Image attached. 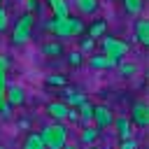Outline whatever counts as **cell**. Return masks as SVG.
<instances>
[{
	"label": "cell",
	"mask_w": 149,
	"mask_h": 149,
	"mask_svg": "<svg viewBox=\"0 0 149 149\" xmlns=\"http://www.w3.org/2000/svg\"><path fill=\"white\" fill-rule=\"evenodd\" d=\"M93 128L102 130V128H109L114 123V112L107 107V105H93Z\"/></svg>",
	"instance_id": "cell-5"
},
{
	"label": "cell",
	"mask_w": 149,
	"mask_h": 149,
	"mask_svg": "<svg viewBox=\"0 0 149 149\" xmlns=\"http://www.w3.org/2000/svg\"><path fill=\"white\" fill-rule=\"evenodd\" d=\"M86 30V37H91V40H95V37H105V30H107V21L105 19H95L88 28H84Z\"/></svg>",
	"instance_id": "cell-13"
},
{
	"label": "cell",
	"mask_w": 149,
	"mask_h": 149,
	"mask_svg": "<svg viewBox=\"0 0 149 149\" xmlns=\"http://www.w3.org/2000/svg\"><path fill=\"white\" fill-rule=\"evenodd\" d=\"M98 7H100L98 0H74V9L79 12V16H93Z\"/></svg>",
	"instance_id": "cell-11"
},
{
	"label": "cell",
	"mask_w": 149,
	"mask_h": 149,
	"mask_svg": "<svg viewBox=\"0 0 149 149\" xmlns=\"http://www.w3.org/2000/svg\"><path fill=\"white\" fill-rule=\"evenodd\" d=\"M77 112H79V121H81V126H91V121H93V105H91L88 100H84V102L77 107Z\"/></svg>",
	"instance_id": "cell-17"
},
{
	"label": "cell",
	"mask_w": 149,
	"mask_h": 149,
	"mask_svg": "<svg viewBox=\"0 0 149 149\" xmlns=\"http://www.w3.org/2000/svg\"><path fill=\"white\" fill-rule=\"evenodd\" d=\"M86 149H95V147H86Z\"/></svg>",
	"instance_id": "cell-31"
},
{
	"label": "cell",
	"mask_w": 149,
	"mask_h": 149,
	"mask_svg": "<svg viewBox=\"0 0 149 149\" xmlns=\"http://www.w3.org/2000/svg\"><path fill=\"white\" fill-rule=\"evenodd\" d=\"M0 68H2V70L9 68V61H7V56H2V54H0Z\"/></svg>",
	"instance_id": "cell-29"
},
{
	"label": "cell",
	"mask_w": 149,
	"mask_h": 149,
	"mask_svg": "<svg viewBox=\"0 0 149 149\" xmlns=\"http://www.w3.org/2000/svg\"><path fill=\"white\" fill-rule=\"evenodd\" d=\"M5 91H7V70L0 68V105L5 102Z\"/></svg>",
	"instance_id": "cell-24"
},
{
	"label": "cell",
	"mask_w": 149,
	"mask_h": 149,
	"mask_svg": "<svg viewBox=\"0 0 149 149\" xmlns=\"http://www.w3.org/2000/svg\"><path fill=\"white\" fill-rule=\"evenodd\" d=\"M5 102L9 107H21L26 102V91L19 86V84H7V91H5Z\"/></svg>",
	"instance_id": "cell-7"
},
{
	"label": "cell",
	"mask_w": 149,
	"mask_h": 149,
	"mask_svg": "<svg viewBox=\"0 0 149 149\" xmlns=\"http://www.w3.org/2000/svg\"><path fill=\"white\" fill-rule=\"evenodd\" d=\"M47 84H56V86H65V77H58V74H51V77H47Z\"/></svg>",
	"instance_id": "cell-26"
},
{
	"label": "cell",
	"mask_w": 149,
	"mask_h": 149,
	"mask_svg": "<svg viewBox=\"0 0 149 149\" xmlns=\"http://www.w3.org/2000/svg\"><path fill=\"white\" fill-rule=\"evenodd\" d=\"M7 26H9V16H7V12H5L2 7H0V33H2V30H5Z\"/></svg>",
	"instance_id": "cell-27"
},
{
	"label": "cell",
	"mask_w": 149,
	"mask_h": 149,
	"mask_svg": "<svg viewBox=\"0 0 149 149\" xmlns=\"http://www.w3.org/2000/svg\"><path fill=\"white\" fill-rule=\"evenodd\" d=\"M0 2H2V0H0Z\"/></svg>",
	"instance_id": "cell-32"
},
{
	"label": "cell",
	"mask_w": 149,
	"mask_h": 149,
	"mask_svg": "<svg viewBox=\"0 0 149 149\" xmlns=\"http://www.w3.org/2000/svg\"><path fill=\"white\" fill-rule=\"evenodd\" d=\"M84 100H86V95L79 93V91H65V93H63V102H65L68 107H79Z\"/></svg>",
	"instance_id": "cell-18"
},
{
	"label": "cell",
	"mask_w": 149,
	"mask_h": 149,
	"mask_svg": "<svg viewBox=\"0 0 149 149\" xmlns=\"http://www.w3.org/2000/svg\"><path fill=\"white\" fill-rule=\"evenodd\" d=\"M142 7H144V0H123V9H126L130 16H140Z\"/></svg>",
	"instance_id": "cell-19"
},
{
	"label": "cell",
	"mask_w": 149,
	"mask_h": 149,
	"mask_svg": "<svg viewBox=\"0 0 149 149\" xmlns=\"http://www.w3.org/2000/svg\"><path fill=\"white\" fill-rule=\"evenodd\" d=\"M93 47H95V40H91V37H81V40H79V49H77V51L86 54V51H93Z\"/></svg>",
	"instance_id": "cell-22"
},
{
	"label": "cell",
	"mask_w": 149,
	"mask_h": 149,
	"mask_svg": "<svg viewBox=\"0 0 149 149\" xmlns=\"http://www.w3.org/2000/svg\"><path fill=\"white\" fill-rule=\"evenodd\" d=\"M116 63H119V61H114V58H109V56H105V54L88 58V65H91L93 70H112V68H116Z\"/></svg>",
	"instance_id": "cell-10"
},
{
	"label": "cell",
	"mask_w": 149,
	"mask_h": 149,
	"mask_svg": "<svg viewBox=\"0 0 149 149\" xmlns=\"http://www.w3.org/2000/svg\"><path fill=\"white\" fill-rule=\"evenodd\" d=\"M84 21L77 16H65V19H49L47 21V30L56 37H79L84 33Z\"/></svg>",
	"instance_id": "cell-1"
},
{
	"label": "cell",
	"mask_w": 149,
	"mask_h": 149,
	"mask_svg": "<svg viewBox=\"0 0 149 149\" xmlns=\"http://www.w3.org/2000/svg\"><path fill=\"white\" fill-rule=\"evenodd\" d=\"M119 149H137V140H135V137H130V140H121Z\"/></svg>",
	"instance_id": "cell-25"
},
{
	"label": "cell",
	"mask_w": 149,
	"mask_h": 149,
	"mask_svg": "<svg viewBox=\"0 0 149 149\" xmlns=\"http://www.w3.org/2000/svg\"><path fill=\"white\" fill-rule=\"evenodd\" d=\"M68 112H70V107H68L63 100H54V102L47 105V114H49L56 123H63V121L68 119Z\"/></svg>",
	"instance_id": "cell-8"
},
{
	"label": "cell",
	"mask_w": 149,
	"mask_h": 149,
	"mask_svg": "<svg viewBox=\"0 0 149 149\" xmlns=\"http://www.w3.org/2000/svg\"><path fill=\"white\" fill-rule=\"evenodd\" d=\"M102 54L114 58V61H121L126 54H128V44L119 37H112V35H105L102 37Z\"/></svg>",
	"instance_id": "cell-4"
},
{
	"label": "cell",
	"mask_w": 149,
	"mask_h": 149,
	"mask_svg": "<svg viewBox=\"0 0 149 149\" xmlns=\"http://www.w3.org/2000/svg\"><path fill=\"white\" fill-rule=\"evenodd\" d=\"M47 5H49V9L54 12L56 19L70 16V5H68V0H47Z\"/></svg>",
	"instance_id": "cell-12"
},
{
	"label": "cell",
	"mask_w": 149,
	"mask_h": 149,
	"mask_svg": "<svg viewBox=\"0 0 149 149\" xmlns=\"http://www.w3.org/2000/svg\"><path fill=\"white\" fill-rule=\"evenodd\" d=\"M98 135H100V130L93 128V126H84V128L79 130V140H81V144H86V147H93V144L98 142Z\"/></svg>",
	"instance_id": "cell-15"
},
{
	"label": "cell",
	"mask_w": 149,
	"mask_h": 149,
	"mask_svg": "<svg viewBox=\"0 0 149 149\" xmlns=\"http://www.w3.org/2000/svg\"><path fill=\"white\" fill-rule=\"evenodd\" d=\"M114 126H116V135H119V140H130V137H133V128H130V121H128L126 116L114 119Z\"/></svg>",
	"instance_id": "cell-14"
},
{
	"label": "cell",
	"mask_w": 149,
	"mask_h": 149,
	"mask_svg": "<svg viewBox=\"0 0 149 149\" xmlns=\"http://www.w3.org/2000/svg\"><path fill=\"white\" fill-rule=\"evenodd\" d=\"M68 63L74 65V68H79V65L84 63V54H81V51H70V54H68Z\"/></svg>",
	"instance_id": "cell-23"
},
{
	"label": "cell",
	"mask_w": 149,
	"mask_h": 149,
	"mask_svg": "<svg viewBox=\"0 0 149 149\" xmlns=\"http://www.w3.org/2000/svg\"><path fill=\"white\" fill-rule=\"evenodd\" d=\"M23 149H44V144H42V140H40V133H30V135L26 137Z\"/></svg>",
	"instance_id": "cell-20"
},
{
	"label": "cell",
	"mask_w": 149,
	"mask_h": 149,
	"mask_svg": "<svg viewBox=\"0 0 149 149\" xmlns=\"http://www.w3.org/2000/svg\"><path fill=\"white\" fill-rule=\"evenodd\" d=\"M135 40H137L142 47L149 44V19L140 16V19L135 21Z\"/></svg>",
	"instance_id": "cell-9"
},
{
	"label": "cell",
	"mask_w": 149,
	"mask_h": 149,
	"mask_svg": "<svg viewBox=\"0 0 149 149\" xmlns=\"http://www.w3.org/2000/svg\"><path fill=\"white\" fill-rule=\"evenodd\" d=\"M63 149H77V147H72V144H70V147H68V144H65V147H63Z\"/></svg>",
	"instance_id": "cell-30"
},
{
	"label": "cell",
	"mask_w": 149,
	"mask_h": 149,
	"mask_svg": "<svg viewBox=\"0 0 149 149\" xmlns=\"http://www.w3.org/2000/svg\"><path fill=\"white\" fill-rule=\"evenodd\" d=\"M33 26H35V14H28L26 12L21 19H16L14 30H12V44L23 47L30 40V35H33Z\"/></svg>",
	"instance_id": "cell-3"
},
{
	"label": "cell",
	"mask_w": 149,
	"mask_h": 149,
	"mask_svg": "<svg viewBox=\"0 0 149 149\" xmlns=\"http://www.w3.org/2000/svg\"><path fill=\"white\" fill-rule=\"evenodd\" d=\"M63 44L58 42V40H49V42H44L42 44V54L44 56H49V58H58V56H63Z\"/></svg>",
	"instance_id": "cell-16"
},
{
	"label": "cell",
	"mask_w": 149,
	"mask_h": 149,
	"mask_svg": "<svg viewBox=\"0 0 149 149\" xmlns=\"http://www.w3.org/2000/svg\"><path fill=\"white\" fill-rule=\"evenodd\" d=\"M26 9H28V14L37 12V0H26Z\"/></svg>",
	"instance_id": "cell-28"
},
{
	"label": "cell",
	"mask_w": 149,
	"mask_h": 149,
	"mask_svg": "<svg viewBox=\"0 0 149 149\" xmlns=\"http://www.w3.org/2000/svg\"><path fill=\"white\" fill-rule=\"evenodd\" d=\"M40 140H42L44 149H63L68 144V128L63 123H56L54 121V123H49V126L42 128Z\"/></svg>",
	"instance_id": "cell-2"
},
{
	"label": "cell",
	"mask_w": 149,
	"mask_h": 149,
	"mask_svg": "<svg viewBox=\"0 0 149 149\" xmlns=\"http://www.w3.org/2000/svg\"><path fill=\"white\" fill-rule=\"evenodd\" d=\"M119 65V72L123 74V77H133L135 72H137V65L135 63H116Z\"/></svg>",
	"instance_id": "cell-21"
},
{
	"label": "cell",
	"mask_w": 149,
	"mask_h": 149,
	"mask_svg": "<svg viewBox=\"0 0 149 149\" xmlns=\"http://www.w3.org/2000/svg\"><path fill=\"white\" fill-rule=\"evenodd\" d=\"M130 121H133L137 128H147V126H149V107H147V102L137 100V102L133 105V109H130Z\"/></svg>",
	"instance_id": "cell-6"
}]
</instances>
